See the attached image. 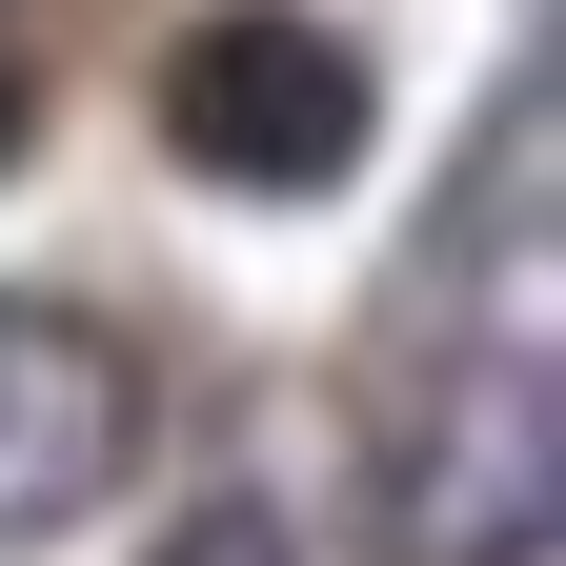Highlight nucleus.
I'll list each match as a JSON object with an SVG mask.
<instances>
[{
  "instance_id": "1",
  "label": "nucleus",
  "mask_w": 566,
  "mask_h": 566,
  "mask_svg": "<svg viewBox=\"0 0 566 566\" xmlns=\"http://www.w3.org/2000/svg\"><path fill=\"white\" fill-rule=\"evenodd\" d=\"M566 526V365L546 324H465L385 446V566H546Z\"/></svg>"
},
{
  "instance_id": "2",
  "label": "nucleus",
  "mask_w": 566,
  "mask_h": 566,
  "mask_svg": "<svg viewBox=\"0 0 566 566\" xmlns=\"http://www.w3.org/2000/svg\"><path fill=\"white\" fill-rule=\"evenodd\" d=\"M163 142H182V182H223V202H324L385 142V61L344 21H304V0H223V21H182V61H163Z\"/></svg>"
},
{
  "instance_id": "3",
  "label": "nucleus",
  "mask_w": 566,
  "mask_h": 566,
  "mask_svg": "<svg viewBox=\"0 0 566 566\" xmlns=\"http://www.w3.org/2000/svg\"><path fill=\"white\" fill-rule=\"evenodd\" d=\"M142 485V365L82 304H0V546H61Z\"/></svg>"
},
{
  "instance_id": "4",
  "label": "nucleus",
  "mask_w": 566,
  "mask_h": 566,
  "mask_svg": "<svg viewBox=\"0 0 566 566\" xmlns=\"http://www.w3.org/2000/svg\"><path fill=\"white\" fill-rule=\"evenodd\" d=\"M142 566H304V526H283V506H243V485H223V506H182V526L142 546Z\"/></svg>"
},
{
  "instance_id": "5",
  "label": "nucleus",
  "mask_w": 566,
  "mask_h": 566,
  "mask_svg": "<svg viewBox=\"0 0 566 566\" xmlns=\"http://www.w3.org/2000/svg\"><path fill=\"white\" fill-rule=\"evenodd\" d=\"M21 142H41V82H21V61H0V163H21Z\"/></svg>"
}]
</instances>
